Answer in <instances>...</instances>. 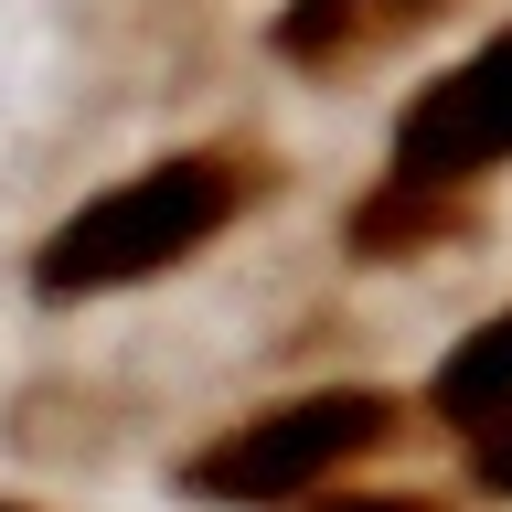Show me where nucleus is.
Masks as SVG:
<instances>
[{"label":"nucleus","instance_id":"0eeeda50","mask_svg":"<svg viewBox=\"0 0 512 512\" xmlns=\"http://www.w3.org/2000/svg\"><path fill=\"white\" fill-rule=\"evenodd\" d=\"M0 512H22V502H0Z\"/></svg>","mask_w":512,"mask_h":512},{"label":"nucleus","instance_id":"f257e3e1","mask_svg":"<svg viewBox=\"0 0 512 512\" xmlns=\"http://www.w3.org/2000/svg\"><path fill=\"white\" fill-rule=\"evenodd\" d=\"M246 182H235V160H150L139 182L96 192L86 214H64L32 256V288L43 299H96V288H139L160 267H182L203 256L235 224Z\"/></svg>","mask_w":512,"mask_h":512},{"label":"nucleus","instance_id":"7ed1b4c3","mask_svg":"<svg viewBox=\"0 0 512 512\" xmlns=\"http://www.w3.org/2000/svg\"><path fill=\"white\" fill-rule=\"evenodd\" d=\"M491 160H512V32H491L470 64H448L395 118V182L406 192H459Z\"/></svg>","mask_w":512,"mask_h":512},{"label":"nucleus","instance_id":"f03ea898","mask_svg":"<svg viewBox=\"0 0 512 512\" xmlns=\"http://www.w3.org/2000/svg\"><path fill=\"white\" fill-rule=\"evenodd\" d=\"M384 427H395V406H384L374 384H320V395H299V406H267V416H246V427H224L182 480L203 491V502H224V512L310 502L320 480L352 470Z\"/></svg>","mask_w":512,"mask_h":512},{"label":"nucleus","instance_id":"20e7f679","mask_svg":"<svg viewBox=\"0 0 512 512\" xmlns=\"http://www.w3.org/2000/svg\"><path fill=\"white\" fill-rule=\"evenodd\" d=\"M427 395H438V416H448V427H470V438L512 427V310L480 320L470 342L438 363V384H427Z\"/></svg>","mask_w":512,"mask_h":512},{"label":"nucleus","instance_id":"423d86ee","mask_svg":"<svg viewBox=\"0 0 512 512\" xmlns=\"http://www.w3.org/2000/svg\"><path fill=\"white\" fill-rule=\"evenodd\" d=\"M331 512H416V502H331Z\"/></svg>","mask_w":512,"mask_h":512},{"label":"nucleus","instance_id":"39448f33","mask_svg":"<svg viewBox=\"0 0 512 512\" xmlns=\"http://www.w3.org/2000/svg\"><path fill=\"white\" fill-rule=\"evenodd\" d=\"M427 0H288L278 11V54L299 64H331V54H363V43H384V32H406Z\"/></svg>","mask_w":512,"mask_h":512}]
</instances>
